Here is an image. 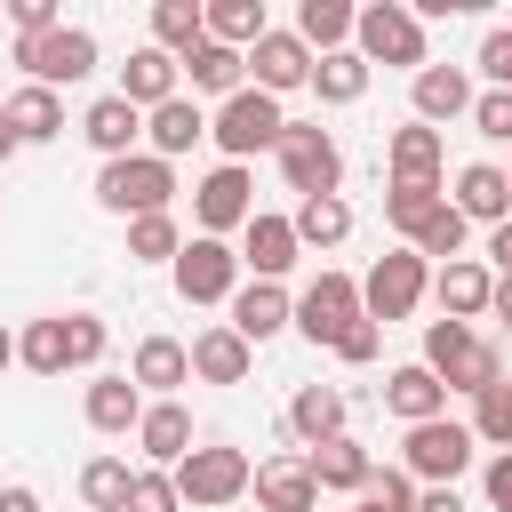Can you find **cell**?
<instances>
[{
    "label": "cell",
    "instance_id": "48",
    "mask_svg": "<svg viewBox=\"0 0 512 512\" xmlns=\"http://www.w3.org/2000/svg\"><path fill=\"white\" fill-rule=\"evenodd\" d=\"M464 344H472V328H464V320H424V368H432V376H440Z\"/></svg>",
    "mask_w": 512,
    "mask_h": 512
},
{
    "label": "cell",
    "instance_id": "46",
    "mask_svg": "<svg viewBox=\"0 0 512 512\" xmlns=\"http://www.w3.org/2000/svg\"><path fill=\"white\" fill-rule=\"evenodd\" d=\"M368 504H376V512H416V480H408L400 464H376V472H368Z\"/></svg>",
    "mask_w": 512,
    "mask_h": 512
},
{
    "label": "cell",
    "instance_id": "5",
    "mask_svg": "<svg viewBox=\"0 0 512 512\" xmlns=\"http://www.w3.org/2000/svg\"><path fill=\"white\" fill-rule=\"evenodd\" d=\"M472 456H480V440H472V424H456V416L408 424V440H400V472L424 480V488H456V480L472 472Z\"/></svg>",
    "mask_w": 512,
    "mask_h": 512
},
{
    "label": "cell",
    "instance_id": "14",
    "mask_svg": "<svg viewBox=\"0 0 512 512\" xmlns=\"http://www.w3.org/2000/svg\"><path fill=\"white\" fill-rule=\"evenodd\" d=\"M296 256H304L296 224H288V216H272V208H256V216H248V232H240V272H248V280H288V272H296Z\"/></svg>",
    "mask_w": 512,
    "mask_h": 512
},
{
    "label": "cell",
    "instance_id": "7",
    "mask_svg": "<svg viewBox=\"0 0 512 512\" xmlns=\"http://www.w3.org/2000/svg\"><path fill=\"white\" fill-rule=\"evenodd\" d=\"M424 296H432V264H424L416 248H392V256H376V264H368V280H360V312H368L376 328L408 320Z\"/></svg>",
    "mask_w": 512,
    "mask_h": 512
},
{
    "label": "cell",
    "instance_id": "21",
    "mask_svg": "<svg viewBox=\"0 0 512 512\" xmlns=\"http://www.w3.org/2000/svg\"><path fill=\"white\" fill-rule=\"evenodd\" d=\"M384 168H392V184H440V168H448V144H440V128H424V120L392 128V144H384Z\"/></svg>",
    "mask_w": 512,
    "mask_h": 512
},
{
    "label": "cell",
    "instance_id": "22",
    "mask_svg": "<svg viewBox=\"0 0 512 512\" xmlns=\"http://www.w3.org/2000/svg\"><path fill=\"white\" fill-rule=\"evenodd\" d=\"M448 200H456V216H464V224H488V232L512 216V184H504V168H496V160L456 168V192H448Z\"/></svg>",
    "mask_w": 512,
    "mask_h": 512
},
{
    "label": "cell",
    "instance_id": "47",
    "mask_svg": "<svg viewBox=\"0 0 512 512\" xmlns=\"http://www.w3.org/2000/svg\"><path fill=\"white\" fill-rule=\"evenodd\" d=\"M472 128H480L488 144H512V88H480V96H472Z\"/></svg>",
    "mask_w": 512,
    "mask_h": 512
},
{
    "label": "cell",
    "instance_id": "59",
    "mask_svg": "<svg viewBox=\"0 0 512 512\" xmlns=\"http://www.w3.org/2000/svg\"><path fill=\"white\" fill-rule=\"evenodd\" d=\"M352 512H376V504H368V496H360V504H352Z\"/></svg>",
    "mask_w": 512,
    "mask_h": 512
},
{
    "label": "cell",
    "instance_id": "61",
    "mask_svg": "<svg viewBox=\"0 0 512 512\" xmlns=\"http://www.w3.org/2000/svg\"><path fill=\"white\" fill-rule=\"evenodd\" d=\"M504 184H512V168H504Z\"/></svg>",
    "mask_w": 512,
    "mask_h": 512
},
{
    "label": "cell",
    "instance_id": "32",
    "mask_svg": "<svg viewBox=\"0 0 512 512\" xmlns=\"http://www.w3.org/2000/svg\"><path fill=\"white\" fill-rule=\"evenodd\" d=\"M144 136H152V152H160V160H184V152L208 136V112H200V96H176V104L144 112Z\"/></svg>",
    "mask_w": 512,
    "mask_h": 512
},
{
    "label": "cell",
    "instance_id": "41",
    "mask_svg": "<svg viewBox=\"0 0 512 512\" xmlns=\"http://www.w3.org/2000/svg\"><path fill=\"white\" fill-rule=\"evenodd\" d=\"M16 360H24L32 376H64V368H72V344H64V312L32 320V328L16 336Z\"/></svg>",
    "mask_w": 512,
    "mask_h": 512
},
{
    "label": "cell",
    "instance_id": "57",
    "mask_svg": "<svg viewBox=\"0 0 512 512\" xmlns=\"http://www.w3.org/2000/svg\"><path fill=\"white\" fill-rule=\"evenodd\" d=\"M16 152H24V144H16V128H8V112H0V168H8Z\"/></svg>",
    "mask_w": 512,
    "mask_h": 512
},
{
    "label": "cell",
    "instance_id": "1",
    "mask_svg": "<svg viewBox=\"0 0 512 512\" xmlns=\"http://www.w3.org/2000/svg\"><path fill=\"white\" fill-rule=\"evenodd\" d=\"M280 136H288V112H280V96H264L256 80L208 112V144H216L224 160H240V168H248L256 152H280Z\"/></svg>",
    "mask_w": 512,
    "mask_h": 512
},
{
    "label": "cell",
    "instance_id": "44",
    "mask_svg": "<svg viewBox=\"0 0 512 512\" xmlns=\"http://www.w3.org/2000/svg\"><path fill=\"white\" fill-rule=\"evenodd\" d=\"M128 512H184V496H176V472H160V464H136Z\"/></svg>",
    "mask_w": 512,
    "mask_h": 512
},
{
    "label": "cell",
    "instance_id": "18",
    "mask_svg": "<svg viewBox=\"0 0 512 512\" xmlns=\"http://www.w3.org/2000/svg\"><path fill=\"white\" fill-rule=\"evenodd\" d=\"M144 408H152V400L136 392V376H112V368H96V376H88V392H80V416H88L96 432H112V440H120V432H136V424H144Z\"/></svg>",
    "mask_w": 512,
    "mask_h": 512
},
{
    "label": "cell",
    "instance_id": "4",
    "mask_svg": "<svg viewBox=\"0 0 512 512\" xmlns=\"http://www.w3.org/2000/svg\"><path fill=\"white\" fill-rule=\"evenodd\" d=\"M352 48L368 56V72H376V64H400V72L416 80V72L432 64V56H424V16H416L408 0H368L360 24H352Z\"/></svg>",
    "mask_w": 512,
    "mask_h": 512
},
{
    "label": "cell",
    "instance_id": "31",
    "mask_svg": "<svg viewBox=\"0 0 512 512\" xmlns=\"http://www.w3.org/2000/svg\"><path fill=\"white\" fill-rule=\"evenodd\" d=\"M184 80H192V96H240V88H248V56L224 48V40H200V48L184 56Z\"/></svg>",
    "mask_w": 512,
    "mask_h": 512
},
{
    "label": "cell",
    "instance_id": "30",
    "mask_svg": "<svg viewBox=\"0 0 512 512\" xmlns=\"http://www.w3.org/2000/svg\"><path fill=\"white\" fill-rule=\"evenodd\" d=\"M352 24H360V8H352V0H296V40H304L312 56L352 48Z\"/></svg>",
    "mask_w": 512,
    "mask_h": 512
},
{
    "label": "cell",
    "instance_id": "56",
    "mask_svg": "<svg viewBox=\"0 0 512 512\" xmlns=\"http://www.w3.org/2000/svg\"><path fill=\"white\" fill-rule=\"evenodd\" d=\"M488 312H496V320L512 328V272H496V304H488Z\"/></svg>",
    "mask_w": 512,
    "mask_h": 512
},
{
    "label": "cell",
    "instance_id": "40",
    "mask_svg": "<svg viewBox=\"0 0 512 512\" xmlns=\"http://www.w3.org/2000/svg\"><path fill=\"white\" fill-rule=\"evenodd\" d=\"M464 240H472V224L456 216V200H440V208L424 216V232H416L408 248H416V256H424V264L440 272V264H456V256H464Z\"/></svg>",
    "mask_w": 512,
    "mask_h": 512
},
{
    "label": "cell",
    "instance_id": "25",
    "mask_svg": "<svg viewBox=\"0 0 512 512\" xmlns=\"http://www.w3.org/2000/svg\"><path fill=\"white\" fill-rule=\"evenodd\" d=\"M80 136H88L104 160H128V152H136V136H144V112L112 88V96H96V104L80 112Z\"/></svg>",
    "mask_w": 512,
    "mask_h": 512
},
{
    "label": "cell",
    "instance_id": "50",
    "mask_svg": "<svg viewBox=\"0 0 512 512\" xmlns=\"http://www.w3.org/2000/svg\"><path fill=\"white\" fill-rule=\"evenodd\" d=\"M8 24H16V40H40V32H64V8L56 0H8Z\"/></svg>",
    "mask_w": 512,
    "mask_h": 512
},
{
    "label": "cell",
    "instance_id": "37",
    "mask_svg": "<svg viewBox=\"0 0 512 512\" xmlns=\"http://www.w3.org/2000/svg\"><path fill=\"white\" fill-rule=\"evenodd\" d=\"M312 96H320V104H360V96H368V56H360V48L320 56V64H312Z\"/></svg>",
    "mask_w": 512,
    "mask_h": 512
},
{
    "label": "cell",
    "instance_id": "36",
    "mask_svg": "<svg viewBox=\"0 0 512 512\" xmlns=\"http://www.w3.org/2000/svg\"><path fill=\"white\" fill-rule=\"evenodd\" d=\"M272 32V16H264V0H208V40H224V48H256Z\"/></svg>",
    "mask_w": 512,
    "mask_h": 512
},
{
    "label": "cell",
    "instance_id": "42",
    "mask_svg": "<svg viewBox=\"0 0 512 512\" xmlns=\"http://www.w3.org/2000/svg\"><path fill=\"white\" fill-rule=\"evenodd\" d=\"M184 256V224L176 216H136L128 224V264H176Z\"/></svg>",
    "mask_w": 512,
    "mask_h": 512
},
{
    "label": "cell",
    "instance_id": "10",
    "mask_svg": "<svg viewBox=\"0 0 512 512\" xmlns=\"http://www.w3.org/2000/svg\"><path fill=\"white\" fill-rule=\"evenodd\" d=\"M16 64L40 88H72V80L96 72V32L88 24H64V32H40V40H16Z\"/></svg>",
    "mask_w": 512,
    "mask_h": 512
},
{
    "label": "cell",
    "instance_id": "39",
    "mask_svg": "<svg viewBox=\"0 0 512 512\" xmlns=\"http://www.w3.org/2000/svg\"><path fill=\"white\" fill-rule=\"evenodd\" d=\"M440 200H448V184H384V224L400 232V248L424 232V216H432Z\"/></svg>",
    "mask_w": 512,
    "mask_h": 512
},
{
    "label": "cell",
    "instance_id": "9",
    "mask_svg": "<svg viewBox=\"0 0 512 512\" xmlns=\"http://www.w3.org/2000/svg\"><path fill=\"white\" fill-rule=\"evenodd\" d=\"M248 216H256V176H248L240 160H216V168L192 184V224H200L208 240H224V232H248Z\"/></svg>",
    "mask_w": 512,
    "mask_h": 512
},
{
    "label": "cell",
    "instance_id": "19",
    "mask_svg": "<svg viewBox=\"0 0 512 512\" xmlns=\"http://www.w3.org/2000/svg\"><path fill=\"white\" fill-rule=\"evenodd\" d=\"M248 496H256V512H320V480L304 456H264Z\"/></svg>",
    "mask_w": 512,
    "mask_h": 512
},
{
    "label": "cell",
    "instance_id": "11",
    "mask_svg": "<svg viewBox=\"0 0 512 512\" xmlns=\"http://www.w3.org/2000/svg\"><path fill=\"white\" fill-rule=\"evenodd\" d=\"M352 320H368V312H360V280H352V272H312L304 296H296V328L336 352V336H344Z\"/></svg>",
    "mask_w": 512,
    "mask_h": 512
},
{
    "label": "cell",
    "instance_id": "16",
    "mask_svg": "<svg viewBox=\"0 0 512 512\" xmlns=\"http://www.w3.org/2000/svg\"><path fill=\"white\" fill-rule=\"evenodd\" d=\"M120 96H128L136 112H160V104H176V96H184V64H176L168 48H152V40H144V48L120 64Z\"/></svg>",
    "mask_w": 512,
    "mask_h": 512
},
{
    "label": "cell",
    "instance_id": "29",
    "mask_svg": "<svg viewBox=\"0 0 512 512\" xmlns=\"http://www.w3.org/2000/svg\"><path fill=\"white\" fill-rule=\"evenodd\" d=\"M8 128H16V144H56L64 136V96L40 88V80L8 88Z\"/></svg>",
    "mask_w": 512,
    "mask_h": 512
},
{
    "label": "cell",
    "instance_id": "43",
    "mask_svg": "<svg viewBox=\"0 0 512 512\" xmlns=\"http://www.w3.org/2000/svg\"><path fill=\"white\" fill-rule=\"evenodd\" d=\"M472 440H480V448H496V456L512 448V376H504V384H488V392L472 400Z\"/></svg>",
    "mask_w": 512,
    "mask_h": 512
},
{
    "label": "cell",
    "instance_id": "52",
    "mask_svg": "<svg viewBox=\"0 0 512 512\" xmlns=\"http://www.w3.org/2000/svg\"><path fill=\"white\" fill-rule=\"evenodd\" d=\"M480 488H488V512H512V448H504V456H488Z\"/></svg>",
    "mask_w": 512,
    "mask_h": 512
},
{
    "label": "cell",
    "instance_id": "2",
    "mask_svg": "<svg viewBox=\"0 0 512 512\" xmlns=\"http://www.w3.org/2000/svg\"><path fill=\"white\" fill-rule=\"evenodd\" d=\"M168 200H176V160H160V152H128V160H104L96 168V208H112V216H168Z\"/></svg>",
    "mask_w": 512,
    "mask_h": 512
},
{
    "label": "cell",
    "instance_id": "38",
    "mask_svg": "<svg viewBox=\"0 0 512 512\" xmlns=\"http://www.w3.org/2000/svg\"><path fill=\"white\" fill-rule=\"evenodd\" d=\"M440 384H448V392H464V400H480L488 384H504V352H496L488 336H472V344H464V352L440 368Z\"/></svg>",
    "mask_w": 512,
    "mask_h": 512
},
{
    "label": "cell",
    "instance_id": "15",
    "mask_svg": "<svg viewBox=\"0 0 512 512\" xmlns=\"http://www.w3.org/2000/svg\"><path fill=\"white\" fill-rule=\"evenodd\" d=\"M432 304H440V320H480L488 304H496V272L480 264V256H456V264H440L432 272Z\"/></svg>",
    "mask_w": 512,
    "mask_h": 512
},
{
    "label": "cell",
    "instance_id": "51",
    "mask_svg": "<svg viewBox=\"0 0 512 512\" xmlns=\"http://www.w3.org/2000/svg\"><path fill=\"white\" fill-rule=\"evenodd\" d=\"M376 352H384V328H376V320H352V328L336 336V360H352V368H368Z\"/></svg>",
    "mask_w": 512,
    "mask_h": 512
},
{
    "label": "cell",
    "instance_id": "55",
    "mask_svg": "<svg viewBox=\"0 0 512 512\" xmlns=\"http://www.w3.org/2000/svg\"><path fill=\"white\" fill-rule=\"evenodd\" d=\"M0 512H40V496H32L24 480H8V488H0Z\"/></svg>",
    "mask_w": 512,
    "mask_h": 512
},
{
    "label": "cell",
    "instance_id": "45",
    "mask_svg": "<svg viewBox=\"0 0 512 512\" xmlns=\"http://www.w3.org/2000/svg\"><path fill=\"white\" fill-rule=\"evenodd\" d=\"M64 344H72V368H96L104 344H112V328H104L96 312H64Z\"/></svg>",
    "mask_w": 512,
    "mask_h": 512
},
{
    "label": "cell",
    "instance_id": "17",
    "mask_svg": "<svg viewBox=\"0 0 512 512\" xmlns=\"http://www.w3.org/2000/svg\"><path fill=\"white\" fill-rule=\"evenodd\" d=\"M248 368H256V344L232 320H216V328L192 336V384H248Z\"/></svg>",
    "mask_w": 512,
    "mask_h": 512
},
{
    "label": "cell",
    "instance_id": "3",
    "mask_svg": "<svg viewBox=\"0 0 512 512\" xmlns=\"http://www.w3.org/2000/svg\"><path fill=\"white\" fill-rule=\"evenodd\" d=\"M248 488H256V464H248L232 440H200V448L176 464V496H184L192 512H232Z\"/></svg>",
    "mask_w": 512,
    "mask_h": 512
},
{
    "label": "cell",
    "instance_id": "35",
    "mask_svg": "<svg viewBox=\"0 0 512 512\" xmlns=\"http://www.w3.org/2000/svg\"><path fill=\"white\" fill-rule=\"evenodd\" d=\"M128 488H136V464L128 456H88L80 464V504L88 512H128Z\"/></svg>",
    "mask_w": 512,
    "mask_h": 512
},
{
    "label": "cell",
    "instance_id": "13",
    "mask_svg": "<svg viewBox=\"0 0 512 512\" xmlns=\"http://www.w3.org/2000/svg\"><path fill=\"white\" fill-rule=\"evenodd\" d=\"M472 72L464 64H424L416 80H408V120H424V128H440V120H472Z\"/></svg>",
    "mask_w": 512,
    "mask_h": 512
},
{
    "label": "cell",
    "instance_id": "58",
    "mask_svg": "<svg viewBox=\"0 0 512 512\" xmlns=\"http://www.w3.org/2000/svg\"><path fill=\"white\" fill-rule=\"evenodd\" d=\"M8 360H16V336H8V328H0V368H8Z\"/></svg>",
    "mask_w": 512,
    "mask_h": 512
},
{
    "label": "cell",
    "instance_id": "27",
    "mask_svg": "<svg viewBox=\"0 0 512 512\" xmlns=\"http://www.w3.org/2000/svg\"><path fill=\"white\" fill-rule=\"evenodd\" d=\"M288 432H296L304 456L328 448V440H344V392H336V384H304V392L288 400Z\"/></svg>",
    "mask_w": 512,
    "mask_h": 512
},
{
    "label": "cell",
    "instance_id": "33",
    "mask_svg": "<svg viewBox=\"0 0 512 512\" xmlns=\"http://www.w3.org/2000/svg\"><path fill=\"white\" fill-rule=\"evenodd\" d=\"M200 40H208V0H152V48L184 64Z\"/></svg>",
    "mask_w": 512,
    "mask_h": 512
},
{
    "label": "cell",
    "instance_id": "8",
    "mask_svg": "<svg viewBox=\"0 0 512 512\" xmlns=\"http://www.w3.org/2000/svg\"><path fill=\"white\" fill-rule=\"evenodd\" d=\"M168 280H176V296H184V304H232L248 272H240V248H232V240L192 232V240H184V256L168 264Z\"/></svg>",
    "mask_w": 512,
    "mask_h": 512
},
{
    "label": "cell",
    "instance_id": "6",
    "mask_svg": "<svg viewBox=\"0 0 512 512\" xmlns=\"http://www.w3.org/2000/svg\"><path fill=\"white\" fill-rule=\"evenodd\" d=\"M280 184L296 192V200H320V192H336L344 184V152H336V136L320 128V120H288V136H280Z\"/></svg>",
    "mask_w": 512,
    "mask_h": 512
},
{
    "label": "cell",
    "instance_id": "28",
    "mask_svg": "<svg viewBox=\"0 0 512 512\" xmlns=\"http://www.w3.org/2000/svg\"><path fill=\"white\" fill-rule=\"evenodd\" d=\"M304 464H312L320 496H368V472H376V456H368L352 432H344V440H328V448H312Z\"/></svg>",
    "mask_w": 512,
    "mask_h": 512
},
{
    "label": "cell",
    "instance_id": "26",
    "mask_svg": "<svg viewBox=\"0 0 512 512\" xmlns=\"http://www.w3.org/2000/svg\"><path fill=\"white\" fill-rule=\"evenodd\" d=\"M384 408H392L400 424H432V416H448V384H440L424 360H408V368L384 376Z\"/></svg>",
    "mask_w": 512,
    "mask_h": 512
},
{
    "label": "cell",
    "instance_id": "34",
    "mask_svg": "<svg viewBox=\"0 0 512 512\" xmlns=\"http://www.w3.org/2000/svg\"><path fill=\"white\" fill-rule=\"evenodd\" d=\"M288 224H296V240H304V248H344V240H352V200H344V192L296 200V216H288Z\"/></svg>",
    "mask_w": 512,
    "mask_h": 512
},
{
    "label": "cell",
    "instance_id": "24",
    "mask_svg": "<svg viewBox=\"0 0 512 512\" xmlns=\"http://www.w3.org/2000/svg\"><path fill=\"white\" fill-rule=\"evenodd\" d=\"M128 376H136V392L176 400V384H192V344H176V336H144V344L128 352Z\"/></svg>",
    "mask_w": 512,
    "mask_h": 512
},
{
    "label": "cell",
    "instance_id": "54",
    "mask_svg": "<svg viewBox=\"0 0 512 512\" xmlns=\"http://www.w3.org/2000/svg\"><path fill=\"white\" fill-rule=\"evenodd\" d=\"M416 512H464L456 488H416Z\"/></svg>",
    "mask_w": 512,
    "mask_h": 512
},
{
    "label": "cell",
    "instance_id": "53",
    "mask_svg": "<svg viewBox=\"0 0 512 512\" xmlns=\"http://www.w3.org/2000/svg\"><path fill=\"white\" fill-rule=\"evenodd\" d=\"M488 272H512V216L488 232Z\"/></svg>",
    "mask_w": 512,
    "mask_h": 512
},
{
    "label": "cell",
    "instance_id": "20",
    "mask_svg": "<svg viewBox=\"0 0 512 512\" xmlns=\"http://www.w3.org/2000/svg\"><path fill=\"white\" fill-rule=\"evenodd\" d=\"M136 448H144V464H160V472H176L200 440H192V408L184 400H152L144 408V424H136Z\"/></svg>",
    "mask_w": 512,
    "mask_h": 512
},
{
    "label": "cell",
    "instance_id": "23",
    "mask_svg": "<svg viewBox=\"0 0 512 512\" xmlns=\"http://www.w3.org/2000/svg\"><path fill=\"white\" fill-rule=\"evenodd\" d=\"M232 328H240L248 344H264V336L296 328V296H288L280 280H240V296H232Z\"/></svg>",
    "mask_w": 512,
    "mask_h": 512
},
{
    "label": "cell",
    "instance_id": "60",
    "mask_svg": "<svg viewBox=\"0 0 512 512\" xmlns=\"http://www.w3.org/2000/svg\"><path fill=\"white\" fill-rule=\"evenodd\" d=\"M0 112H8V88H0Z\"/></svg>",
    "mask_w": 512,
    "mask_h": 512
},
{
    "label": "cell",
    "instance_id": "12",
    "mask_svg": "<svg viewBox=\"0 0 512 512\" xmlns=\"http://www.w3.org/2000/svg\"><path fill=\"white\" fill-rule=\"evenodd\" d=\"M312 64H320V56H312V48L296 40V24H272V32H264V40L248 48V72H256V88H264V96L312 88Z\"/></svg>",
    "mask_w": 512,
    "mask_h": 512
},
{
    "label": "cell",
    "instance_id": "49",
    "mask_svg": "<svg viewBox=\"0 0 512 512\" xmlns=\"http://www.w3.org/2000/svg\"><path fill=\"white\" fill-rule=\"evenodd\" d=\"M480 72H488V88H512V24H488L480 32V56H472Z\"/></svg>",
    "mask_w": 512,
    "mask_h": 512
}]
</instances>
